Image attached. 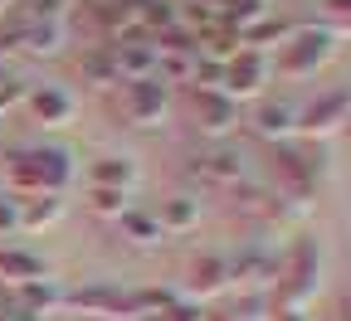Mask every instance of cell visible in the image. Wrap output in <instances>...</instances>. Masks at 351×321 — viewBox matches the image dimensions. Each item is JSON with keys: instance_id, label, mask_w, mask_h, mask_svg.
Returning <instances> with one entry per match:
<instances>
[{"instance_id": "8992f818", "label": "cell", "mask_w": 351, "mask_h": 321, "mask_svg": "<svg viewBox=\"0 0 351 321\" xmlns=\"http://www.w3.org/2000/svg\"><path fill=\"white\" fill-rule=\"evenodd\" d=\"M346 122H351V93H346V88H337V93L298 107V131H302V136H332V131H341Z\"/></svg>"}, {"instance_id": "ffe728a7", "label": "cell", "mask_w": 351, "mask_h": 321, "mask_svg": "<svg viewBox=\"0 0 351 321\" xmlns=\"http://www.w3.org/2000/svg\"><path fill=\"white\" fill-rule=\"evenodd\" d=\"M332 321H351V297H341V302H337V316H332Z\"/></svg>"}, {"instance_id": "277c9868", "label": "cell", "mask_w": 351, "mask_h": 321, "mask_svg": "<svg viewBox=\"0 0 351 321\" xmlns=\"http://www.w3.org/2000/svg\"><path fill=\"white\" fill-rule=\"evenodd\" d=\"M269 54L263 49H239V54H230L225 64H219V93H225L230 103H239V98H254V93H263V83H269Z\"/></svg>"}, {"instance_id": "3957f363", "label": "cell", "mask_w": 351, "mask_h": 321, "mask_svg": "<svg viewBox=\"0 0 351 321\" xmlns=\"http://www.w3.org/2000/svg\"><path fill=\"white\" fill-rule=\"evenodd\" d=\"M108 107L127 122V127H156L166 112V83L161 78H142V83H117Z\"/></svg>"}, {"instance_id": "52a82bcc", "label": "cell", "mask_w": 351, "mask_h": 321, "mask_svg": "<svg viewBox=\"0 0 351 321\" xmlns=\"http://www.w3.org/2000/svg\"><path fill=\"white\" fill-rule=\"evenodd\" d=\"M191 175H200L205 185H215V190H225V185H234V180L244 175V161H239V151H234V146L210 142V146L191 151Z\"/></svg>"}, {"instance_id": "8fae6325", "label": "cell", "mask_w": 351, "mask_h": 321, "mask_svg": "<svg viewBox=\"0 0 351 321\" xmlns=\"http://www.w3.org/2000/svg\"><path fill=\"white\" fill-rule=\"evenodd\" d=\"M225 278H230V263L219 258V253H200V258L186 263V287L200 292V297L219 292V287H225Z\"/></svg>"}, {"instance_id": "5b68a950", "label": "cell", "mask_w": 351, "mask_h": 321, "mask_svg": "<svg viewBox=\"0 0 351 321\" xmlns=\"http://www.w3.org/2000/svg\"><path fill=\"white\" fill-rule=\"evenodd\" d=\"M191 117H195V127L205 131V136H225V131H234L239 127V103H230L219 88H191Z\"/></svg>"}, {"instance_id": "d6986e66", "label": "cell", "mask_w": 351, "mask_h": 321, "mask_svg": "<svg viewBox=\"0 0 351 321\" xmlns=\"http://www.w3.org/2000/svg\"><path fill=\"white\" fill-rule=\"evenodd\" d=\"M274 316H278V321H307V316H302V311H298V307H278V311H274Z\"/></svg>"}, {"instance_id": "9c48e42d", "label": "cell", "mask_w": 351, "mask_h": 321, "mask_svg": "<svg viewBox=\"0 0 351 321\" xmlns=\"http://www.w3.org/2000/svg\"><path fill=\"white\" fill-rule=\"evenodd\" d=\"M25 107H29V117L44 122V127L73 122V98L64 93V88H25Z\"/></svg>"}, {"instance_id": "2e32d148", "label": "cell", "mask_w": 351, "mask_h": 321, "mask_svg": "<svg viewBox=\"0 0 351 321\" xmlns=\"http://www.w3.org/2000/svg\"><path fill=\"white\" fill-rule=\"evenodd\" d=\"M88 209L98 219H122L132 205H127V190H88Z\"/></svg>"}, {"instance_id": "7c38bea8", "label": "cell", "mask_w": 351, "mask_h": 321, "mask_svg": "<svg viewBox=\"0 0 351 321\" xmlns=\"http://www.w3.org/2000/svg\"><path fill=\"white\" fill-rule=\"evenodd\" d=\"M59 214H64V195H25V200H15V229H25V234L54 224Z\"/></svg>"}, {"instance_id": "ba28073f", "label": "cell", "mask_w": 351, "mask_h": 321, "mask_svg": "<svg viewBox=\"0 0 351 321\" xmlns=\"http://www.w3.org/2000/svg\"><path fill=\"white\" fill-rule=\"evenodd\" d=\"M249 127L263 136V142H283V136H293L298 131V103H288V98H269V103H258L254 107V117H249Z\"/></svg>"}, {"instance_id": "ac0fdd59", "label": "cell", "mask_w": 351, "mask_h": 321, "mask_svg": "<svg viewBox=\"0 0 351 321\" xmlns=\"http://www.w3.org/2000/svg\"><path fill=\"white\" fill-rule=\"evenodd\" d=\"M161 321H205V316H200V311H191V307H171Z\"/></svg>"}, {"instance_id": "44dd1931", "label": "cell", "mask_w": 351, "mask_h": 321, "mask_svg": "<svg viewBox=\"0 0 351 321\" xmlns=\"http://www.w3.org/2000/svg\"><path fill=\"white\" fill-rule=\"evenodd\" d=\"M0 5H20V0H0Z\"/></svg>"}, {"instance_id": "9a60e30c", "label": "cell", "mask_w": 351, "mask_h": 321, "mask_svg": "<svg viewBox=\"0 0 351 321\" xmlns=\"http://www.w3.org/2000/svg\"><path fill=\"white\" fill-rule=\"evenodd\" d=\"M117 229H122V234H132L137 244H152V239H161V224H156V214H142V209H127V214L117 219Z\"/></svg>"}, {"instance_id": "6da1fadb", "label": "cell", "mask_w": 351, "mask_h": 321, "mask_svg": "<svg viewBox=\"0 0 351 321\" xmlns=\"http://www.w3.org/2000/svg\"><path fill=\"white\" fill-rule=\"evenodd\" d=\"M5 180L20 200L25 195H64V185L73 180V161L64 146H15V151H5Z\"/></svg>"}, {"instance_id": "30bf717a", "label": "cell", "mask_w": 351, "mask_h": 321, "mask_svg": "<svg viewBox=\"0 0 351 321\" xmlns=\"http://www.w3.org/2000/svg\"><path fill=\"white\" fill-rule=\"evenodd\" d=\"M88 185H93V190H132V185H137V161H132V156H98V161H88Z\"/></svg>"}, {"instance_id": "7a4b0ae2", "label": "cell", "mask_w": 351, "mask_h": 321, "mask_svg": "<svg viewBox=\"0 0 351 321\" xmlns=\"http://www.w3.org/2000/svg\"><path fill=\"white\" fill-rule=\"evenodd\" d=\"M332 54H337V34L307 25V29H288V39L274 49L269 68H278L283 78H313L317 68L332 64Z\"/></svg>"}, {"instance_id": "e0dca14e", "label": "cell", "mask_w": 351, "mask_h": 321, "mask_svg": "<svg viewBox=\"0 0 351 321\" xmlns=\"http://www.w3.org/2000/svg\"><path fill=\"white\" fill-rule=\"evenodd\" d=\"M322 5H327V15H332L337 25H346V29H351V0H322Z\"/></svg>"}, {"instance_id": "5bb4252c", "label": "cell", "mask_w": 351, "mask_h": 321, "mask_svg": "<svg viewBox=\"0 0 351 321\" xmlns=\"http://www.w3.org/2000/svg\"><path fill=\"white\" fill-rule=\"evenodd\" d=\"M0 272H5L10 283H34V278H44V263L34 258V253H25V248H0Z\"/></svg>"}, {"instance_id": "4fadbf2b", "label": "cell", "mask_w": 351, "mask_h": 321, "mask_svg": "<svg viewBox=\"0 0 351 321\" xmlns=\"http://www.w3.org/2000/svg\"><path fill=\"white\" fill-rule=\"evenodd\" d=\"M156 224H161V234H191V229L200 224V200H195V195H171V200H161Z\"/></svg>"}]
</instances>
